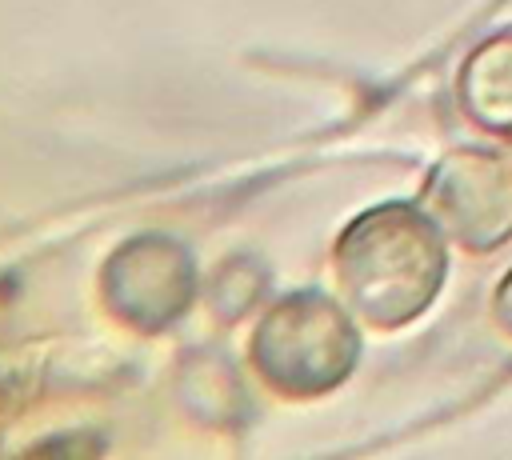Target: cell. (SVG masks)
Here are the masks:
<instances>
[{
  "label": "cell",
  "instance_id": "obj_1",
  "mask_svg": "<svg viewBox=\"0 0 512 460\" xmlns=\"http://www.w3.org/2000/svg\"><path fill=\"white\" fill-rule=\"evenodd\" d=\"M340 276L372 320L392 324L420 308L436 276V252L408 212L388 208L348 228L340 240Z\"/></svg>",
  "mask_w": 512,
  "mask_h": 460
},
{
  "label": "cell",
  "instance_id": "obj_2",
  "mask_svg": "<svg viewBox=\"0 0 512 460\" xmlns=\"http://www.w3.org/2000/svg\"><path fill=\"white\" fill-rule=\"evenodd\" d=\"M352 352L356 340L348 332V320L336 304L312 292L276 304L252 340V356L264 380L296 396L336 384L352 364Z\"/></svg>",
  "mask_w": 512,
  "mask_h": 460
},
{
  "label": "cell",
  "instance_id": "obj_3",
  "mask_svg": "<svg viewBox=\"0 0 512 460\" xmlns=\"http://www.w3.org/2000/svg\"><path fill=\"white\" fill-rule=\"evenodd\" d=\"M108 276H120V284L108 280L116 312L124 320H140V324H164L168 316H176L184 308L188 284H192L188 260L164 240H140V244L124 248L112 260Z\"/></svg>",
  "mask_w": 512,
  "mask_h": 460
}]
</instances>
